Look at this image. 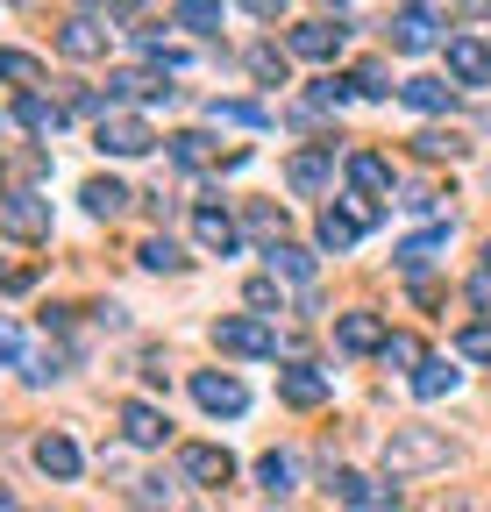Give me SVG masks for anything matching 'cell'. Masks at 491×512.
<instances>
[{"label": "cell", "instance_id": "cell-4", "mask_svg": "<svg viewBox=\"0 0 491 512\" xmlns=\"http://www.w3.org/2000/svg\"><path fill=\"white\" fill-rule=\"evenodd\" d=\"M178 470H186V484H200V491L235 484V456H228V448H214V441H193L186 456H178Z\"/></svg>", "mask_w": 491, "mask_h": 512}, {"label": "cell", "instance_id": "cell-40", "mask_svg": "<svg viewBox=\"0 0 491 512\" xmlns=\"http://www.w3.org/2000/svg\"><path fill=\"white\" fill-rule=\"evenodd\" d=\"M250 306H264V313H271V306H285V292H278V271H271V278H250Z\"/></svg>", "mask_w": 491, "mask_h": 512}, {"label": "cell", "instance_id": "cell-32", "mask_svg": "<svg viewBox=\"0 0 491 512\" xmlns=\"http://www.w3.org/2000/svg\"><path fill=\"white\" fill-rule=\"evenodd\" d=\"M0 79H8V86H36V79H43V64H36L29 50H0Z\"/></svg>", "mask_w": 491, "mask_h": 512}, {"label": "cell", "instance_id": "cell-22", "mask_svg": "<svg viewBox=\"0 0 491 512\" xmlns=\"http://www.w3.org/2000/svg\"><path fill=\"white\" fill-rule=\"evenodd\" d=\"M413 392H420V399H442V392H456V363H442V356H420V363H413Z\"/></svg>", "mask_w": 491, "mask_h": 512}, {"label": "cell", "instance_id": "cell-42", "mask_svg": "<svg viewBox=\"0 0 491 512\" xmlns=\"http://www.w3.org/2000/svg\"><path fill=\"white\" fill-rule=\"evenodd\" d=\"M406 214H435L442 207V192H427V185H406V200H399Z\"/></svg>", "mask_w": 491, "mask_h": 512}, {"label": "cell", "instance_id": "cell-11", "mask_svg": "<svg viewBox=\"0 0 491 512\" xmlns=\"http://www.w3.org/2000/svg\"><path fill=\"white\" fill-rule=\"evenodd\" d=\"M342 171H349V185L363 192V200H385V192H392V164H385L378 150H349Z\"/></svg>", "mask_w": 491, "mask_h": 512}, {"label": "cell", "instance_id": "cell-27", "mask_svg": "<svg viewBox=\"0 0 491 512\" xmlns=\"http://www.w3.org/2000/svg\"><path fill=\"white\" fill-rule=\"evenodd\" d=\"M271 271H278V278H292V285H306V278H314V256H306L299 242H285V235H278V242H271Z\"/></svg>", "mask_w": 491, "mask_h": 512}, {"label": "cell", "instance_id": "cell-30", "mask_svg": "<svg viewBox=\"0 0 491 512\" xmlns=\"http://www.w3.org/2000/svg\"><path fill=\"white\" fill-rule=\"evenodd\" d=\"M136 256H143V271H164V278H178V271H186V256H178V242H171V235H150Z\"/></svg>", "mask_w": 491, "mask_h": 512}, {"label": "cell", "instance_id": "cell-6", "mask_svg": "<svg viewBox=\"0 0 491 512\" xmlns=\"http://www.w3.org/2000/svg\"><path fill=\"white\" fill-rule=\"evenodd\" d=\"M328 498H335V505H371V512H378V505H399V477H392V484H371V477H356V470H335V477H328Z\"/></svg>", "mask_w": 491, "mask_h": 512}, {"label": "cell", "instance_id": "cell-49", "mask_svg": "<svg viewBox=\"0 0 491 512\" xmlns=\"http://www.w3.org/2000/svg\"><path fill=\"white\" fill-rule=\"evenodd\" d=\"M484 264H491V249H484Z\"/></svg>", "mask_w": 491, "mask_h": 512}, {"label": "cell", "instance_id": "cell-21", "mask_svg": "<svg viewBox=\"0 0 491 512\" xmlns=\"http://www.w3.org/2000/svg\"><path fill=\"white\" fill-rule=\"evenodd\" d=\"M314 235H321V249H335V256H342V249H356V235H363V221H356V207H349V214H342V207H328Z\"/></svg>", "mask_w": 491, "mask_h": 512}, {"label": "cell", "instance_id": "cell-19", "mask_svg": "<svg viewBox=\"0 0 491 512\" xmlns=\"http://www.w3.org/2000/svg\"><path fill=\"white\" fill-rule=\"evenodd\" d=\"M399 100H406L413 114H449L456 86H442V79H406V86H399Z\"/></svg>", "mask_w": 491, "mask_h": 512}, {"label": "cell", "instance_id": "cell-18", "mask_svg": "<svg viewBox=\"0 0 491 512\" xmlns=\"http://www.w3.org/2000/svg\"><path fill=\"white\" fill-rule=\"evenodd\" d=\"M342 50V29L335 22H299L292 29V57H335Z\"/></svg>", "mask_w": 491, "mask_h": 512}, {"label": "cell", "instance_id": "cell-8", "mask_svg": "<svg viewBox=\"0 0 491 512\" xmlns=\"http://www.w3.org/2000/svg\"><path fill=\"white\" fill-rule=\"evenodd\" d=\"M392 50H406V57L435 50V8H420V0H406V8L392 15Z\"/></svg>", "mask_w": 491, "mask_h": 512}, {"label": "cell", "instance_id": "cell-33", "mask_svg": "<svg viewBox=\"0 0 491 512\" xmlns=\"http://www.w3.org/2000/svg\"><path fill=\"white\" fill-rule=\"evenodd\" d=\"M413 150H420L427 164H435V157H463V136H449V128H420Z\"/></svg>", "mask_w": 491, "mask_h": 512}, {"label": "cell", "instance_id": "cell-47", "mask_svg": "<svg viewBox=\"0 0 491 512\" xmlns=\"http://www.w3.org/2000/svg\"><path fill=\"white\" fill-rule=\"evenodd\" d=\"M0 356H15V328H8V320H0Z\"/></svg>", "mask_w": 491, "mask_h": 512}, {"label": "cell", "instance_id": "cell-36", "mask_svg": "<svg viewBox=\"0 0 491 512\" xmlns=\"http://www.w3.org/2000/svg\"><path fill=\"white\" fill-rule=\"evenodd\" d=\"M250 72H257L264 86H285V57H278V50H250Z\"/></svg>", "mask_w": 491, "mask_h": 512}, {"label": "cell", "instance_id": "cell-12", "mask_svg": "<svg viewBox=\"0 0 491 512\" xmlns=\"http://www.w3.org/2000/svg\"><path fill=\"white\" fill-rule=\"evenodd\" d=\"M335 342H342L349 356H371V349H385V320H378V313H342V320H335Z\"/></svg>", "mask_w": 491, "mask_h": 512}, {"label": "cell", "instance_id": "cell-44", "mask_svg": "<svg viewBox=\"0 0 491 512\" xmlns=\"http://www.w3.org/2000/svg\"><path fill=\"white\" fill-rule=\"evenodd\" d=\"M164 498H171L164 477H143V484H136V505H164Z\"/></svg>", "mask_w": 491, "mask_h": 512}, {"label": "cell", "instance_id": "cell-14", "mask_svg": "<svg viewBox=\"0 0 491 512\" xmlns=\"http://www.w3.org/2000/svg\"><path fill=\"white\" fill-rule=\"evenodd\" d=\"M36 470L57 477V484L79 477V441H72V434H43V441H36Z\"/></svg>", "mask_w": 491, "mask_h": 512}, {"label": "cell", "instance_id": "cell-34", "mask_svg": "<svg viewBox=\"0 0 491 512\" xmlns=\"http://www.w3.org/2000/svg\"><path fill=\"white\" fill-rule=\"evenodd\" d=\"M65 363H72V349H65V342H50V349H29V377H36V384H50V377L65 370Z\"/></svg>", "mask_w": 491, "mask_h": 512}, {"label": "cell", "instance_id": "cell-10", "mask_svg": "<svg viewBox=\"0 0 491 512\" xmlns=\"http://www.w3.org/2000/svg\"><path fill=\"white\" fill-rule=\"evenodd\" d=\"M449 79L456 86H484L491 79V50L477 36H449Z\"/></svg>", "mask_w": 491, "mask_h": 512}, {"label": "cell", "instance_id": "cell-46", "mask_svg": "<svg viewBox=\"0 0 491 512\" xmlns=\"http://www.w3.org/2000/svg\"><path fill=\"white\" fill-rule=\"evenodd\" d=\"M242 8H250V15H264V22H278V15H285V0H242Z\"/></svg>", "mask_w": 491, "mask_h": 512}, {"label": "cell", "instance_id": "cell-41", "mask_svg": "<svg viewBox=\"0 0 491 512\" xmlns=\"http://www.w3.org/2000/svg\"><path fill=\"white\" fill-rule=\"evenodd\" d=\"M385 363H406V370H413V363H420V342H413V335H385Z\"/></svg>", "mask_w": 491, "mask_h": 512}, {"label": "cell", "instance_id": "cell-7", "mask_svg": "<svg viewBox=\"0 0 491 512\" xmlns=\"http://www.w3.org/2000/svg\"><path fill=\"white\" fill-rule=\"evenodd\" d=\"M107 43H114V29L100 22V15H72L65 29H57V50H65V57H107Z\"/></svg>", "mask_w": 491, "mask_h": 512}, {"label": "cell", "instance_id": "cell-43", "mask_svg": "<svg viewBox=\"0 0 491 512\" xmlns=\"http://www.w3.org/2000/svg\"><path fill=\"white\" fill-rule=\"evenodd\" d=\"M29 285H36L29 264H0V292H29Z\"/></svg>", "mask_w": 491, "mask_h": 512}, {"label": "cell", "instance_id": "cell-16", "mask_svg": "<svg viewBox=\"0 0 491 512\" xmlns=\"http://www.w3.org/2000/svg\"><path fill=\"white\" fill-rule=\"evenodd\" d=\"M121 434H129L136 448H157L171 427H164V413H157V406H143V399H136V406H121Z\"/></svg>", "mask_w": 491, "mask_h": 512}, {"label": "cell", "instance_id": "cell-3", "mask_svg": "<svg viewBox=\"0 0 491 512\" xmlns=\"http://www.w3.org/2000/svg\"><path fill=\"white\" fill-rule=\"evenodd\" d=\"M93 143H100L107 157H143V150L157 143V128H150L143 114H121V107H107V114H100V128H93Z\"/></svg>", "mask_w": 491, "mask_h": 512}, {"label": "cell", "instance_id": "cell-5", "mask_svg": "<svg viewBox=\"0 0 491 512\" xmlns=\"http://www.w3.org/2000/svg\"><path fill=\"white\" fill-rule=\"evenodd\" d=\"M193 399H200L207 413H221V420H235L242 406H250V392H242L228 370H193Z\"/></svg>", "mask_w": 491, "mask_h": 512}, {"label": "cell", "instance_id": "cell-13", "mask_svg": "<svg viewBox=\"0 0 491 512\" xmlns=\"http://www.w3.org/2000/svg\"><path fill=\"white\" fill-rule=\"evenodd\" d=\"M8 235H22V242H36V235H50V200H36V192H15L8 200Z\"/></svg>", "mask_w": 491, "mask_h": 512}, {"label": "cell", "instance_id": "cell-2", "mask_svg": "<svg viewBox=\"0 0 491 512\" xmlns=\"http://www.w3.org/2000/svg\"><path fill=\"white\" fill-rule=\"evenodd\" d=\"M214 349L221 356H278V328L257 313H221L214 320Z\"/></svg>", "mask_w": 491, "mask_h": 512}, {"label": "cell", "instance_id": "cell-31", "mask_svg": "<svg viewBox=\"0 0 491 512\" xmlns=\"http://www.w3.org/2000/svg\"><path fill=\"white\" fill-rule=\"evenodd\" d=\"M171 157H178V164H193V171H200V164H221V150H214V143L200 136V128H186V136H171Z\"/></svg>", "mask_w": 491, "mask_h": 512}, {"label": "cell", "instance_id": "cell-15", "mask_svg": "<svg viewBox=\"0 0 491 512\" xmlns=\"http://www.w3.org/2000/svg\"><path fill=\"white\" fill-rule=\"evenodd\" d=\"M278 399L306 413V406H321V399H328V377H321V370H299V363H292V370H278Z\"/></svg>", "mask_w": 491, "mask_h": 512}, {"label": "cell", "instance_id": "cell-9", "mask_svg": "<svg viewBox=\"0 0 491 512\" xmlns=\"http://www.w3.org/2000/svg\"><path fill=\"white\" fill-rule=\"evenodd\" d=\"M335 178V143L328 150H292V164H285V185L292 192H321Z\"/></svg>", "mask_w": 491, "mask_h": 512}, {"label": "cell", "instance_id": "cell-24", "mask_svg": "<svg viewBox=\"0 0 491 512\" xmlns=\"http://www.w3.org/2000/svg\"><path fill=\"white\" fill-rule=\"evenodd\" d=\"M15 121L29 128V136H50V128L65 121V114H57V107H50V100H43L36 86H22V100H15Z\"/></svg>", "mask_w": 491, "mask_h": 512}, {"label": "cell", "instance_id": "cell-45", "mask_svg": "<svg viewBox=\"0 0 491 512\" xmlns=\"http://www.w3.org/2000/svg\"><path fill=\"white\" fill-rule=\"evenodd\" d=\"M470 306L491 320V264H484V278H470Z\"/></svg>", "mask_w": 491, "mask_h": 512}, {"label": "cell", "instance_id": "cell-28", "mask_svg": "<svg viewBox=\"0 0 491 512\" xmlns=\"http://www.w3.org/2000/svg\"><path fill=\"white\" fill-rule=\"evenodd\" d=\"M257 484H264V498H292L299 463H292V456H264V463H257Z\"/></svg>", "mask_w": 491, "mask_h": 512}, {"label": "cell", "instance_id": "cell-26", "mask_svg": "<svg viewBox=\"0 0 491 512\" xmlns=\"http://www.w3.org/2000/svg\"><path fill=\"white\" fill-rule=\"evenodd\" d=\"M171 22L186 29V36H214V29H221V0H178Z\"/></svg>", "mask_w": 491, "mask_h": 512}, {"label": "cell", "instance_id": "cell-38", "mask_svg": "<svg viewBox=\"0 0 491 512\" xmlns=\"http://www.w3.org/2000/svg\"><path fill=\"white\" fill-rule=\"evenodd\" d=\"M356 93V79H314V107H342Z\"/></svg>", "mask_w": 491, "mask_h": 512}, {"label": "cell", "instance_id": "cell-29", "mask_svg": "<svg viewBox=\"0 0 491 512\" xmlns=\"http://www.w3.org/2000/svg\"><path fill=\"white\" fill-rule=\"evenodd\" d=\"M207 114L228 121V128H271V107H257V100H214Z\"/></svg>", "mask_w": 491, "mask_h": 512}, {"label": "cell", "instance_id": "cell-20", "mask_svg": "<svg viewBox=\"0 0 491 512\" xmlns=\"http://www.w3.org/2000/svg\"><path fill=\"white\" fill-rule=\"evenodd\" d=\"M86 214H100V221H114V214H129V185H114V178H86Z\"/></svg>", "mask_w": 491, "mask_h": 512}, {"label": "cell", "instance_id": "cell-39", "mask_svg": "<svg viewBox=\"0 0 491 512\" xmlns=\"http://www.w3.org/2000/svg\"><path fill=\"white\" fill-rule=\"evenodd\" d=\"M456 349H463L470 363H491V328H463V335H456Z\"/></svg>", "mask_w": 491, "mask_h": 512}, {"label": "cell", "instance_id": "cell-23", "mask_svg": "<svg viewBox=\"0 0 491 512\" xmlns=\"http://www.w3.org/2000/svg\"><path fill=\"white\" fill-rule=\"evenodd\" d=\"M107 100H171V86L150 79V72H114L107 79Z\"/></svg>", "mask_w": 491, "mask_h": 512}, {"label": "cell", "instance_id": "cell-48", "mask_svg": "<svg viewBox=\"0 0 491 512\" xmlns=\"http://www.w3.org/2000/svg\"><path fill=\"white\" fill-rule=\"evenodd\" d=\"M86 8H107V0H86Z\"/></svg>", "mask_w": 491, "mask_h": 512}, {"label": "cell", "instance_id": "cell-37", "mask_svg": "<svg viewBox=\"0 0 491 512\" xmlns=\"http://www.w3.org/2000/svg\"><path fill=\"white\" fill-rule=\"evenodd\" d=\"M356 93H363V100H385V93H399V86H385V64H363V72H356Z\"/></svg>", "mask_w": 491, "mask_h": 512}, {"label": "cell", "instance_id": "cell-35", "mask_svg": "<svg viewBox=\"0 0 491 512\" xmlns=\"http://www.w3.org/2000/svg\"><path fill=\"white\" fill-rule=\"evenodd\" d=\"M250 228H257L264 242H278V235H285V207H271V200H257V207H250Z\"/></svg>", "mask_w": 491, "mask_h": 512}, {"label": "cell", "instance_id": "cell-1", "mask_svg": "<svg viewBox=\"0 0 491 512\" xmlns=\"http://www.w3.org/2000/svg\"><path fill=\"white\" fill-rule=\"evenodd\" d=\"M449 463V434H435V427H392V441H385V477H427V470H442Z\"/></svg>", "mask_w": 491, "mask_h": 512}, {"label": "cell", "instance_id": "cell-25", "mask_svg": "<svg viewBox=\"0 0 491 512\" xmlns=\"http://www.w3.org/2000/svg\"><path fill=\"white\" fill-rule=\"evenodd\" d=\"M442 249H449V228H427V235L399 242V271H427V264H435Z\"/></svg>", "mask_w": 491, "mask_h": 512}, {"label": "cell", "instance_id": "cell-17", "mask_svg": "<svg viewBox=\"0 0 491 512\" xmlns=\"http://www.w3.org/2000/svg\"><path fill=\"white\" fill-rule=\"evenodd\" d=\"M193 235H200V249H214V256H235V221H228L221 207H200V214H193Z\"/></svg>", "mask_w": 491, "mask_h": 512}]
</instances>
